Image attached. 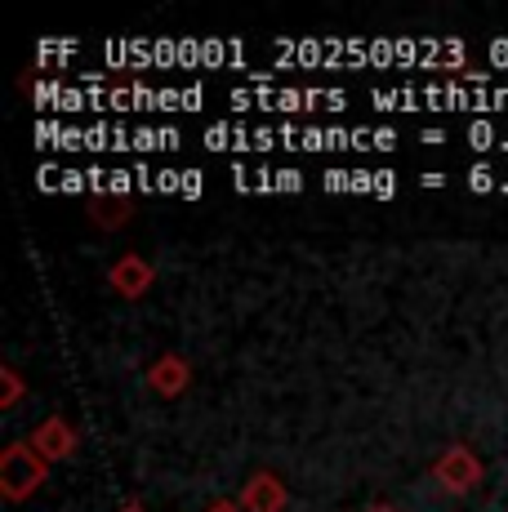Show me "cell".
Returning <instances> with one entry per match:
<instances>
[{"mask_svg":"<svg viewBox=\"0 0 508 512\" xmlns=\"http://www.w3.org/2000/svg\"><path fill=\"white\" fill-rule=\"evenodd\" d=\"M32 446H36V455L41 459H67L72 455V446H76V437H72V428H67L63 419H45L41 428H36Z\"/></svg>","mask_w":508,"mask_h":512,"instance_id":"5","label":"cell"},{"mask_svg":"<svg viewBox=\"0 0 508 512\" xmlns=\"http://www.w3.org/2000/svg\"><path fill=\"white\" fill-rule=\"evenodd\" d=\"M179 183H183L179 170H161V174H156V192H179Z\"/></svg>","mask_w":508,"mask_h":512,"instance_id":"11","label":"cell"},{"mask_svg":"<svg viewBox=\"0 0 508 512\" xmlns=\"http://www.w3.org/2000/svg\"><path fill=\"white\" fill-rule=\"evenodd\" d=\"M433 477L442 481V486L451 490V495H464L468 486H477V477H482V464H477V459H473V450L455 446V450H446V455L437 459Z\"/></svg>","mask_w":508,"mask_h":512,"instance_id":"2","label":"cell"},{"mask_svg":"<svg viewBox=\"0 0 508 512\" xmlns=\"http://www.w3.org/2000/svg\"><path fill=\"white\" fill-rule=\"evenodd\" d=\"M246 508L250 512H281L286 508V486H281L272 472H259V477H250L246 481Z\"/></svg>","mask_w":508,"mask_h":512,"instance_id":"4","label":"cell"},{"mask_svg":"<svg viewBox=\"0 0 508 512\" xmlns=\"http://www.w3.org/2000/svg\"><path fill=\"white\" fill-rule=\"evenodd\" d=\"M419 183H424V187H442V183H446V174H437V170H433V174H424Z\"/></svg>","mask_w":508,"mask_h":512,"instance_id":"19","label":"cell"},{"mask_svg":"<svg viewBox=\"0 0 508 512\" xmlns=\"http://www.w3.org/2000/svg\"><path fill=\"white\" fill-rule=\"evenodd\" d=\"M197 103H201V90L192 85V90H183V112H197Z\"/></svg>","mask_w":508,"mask_h":512,"instance_id":"17","label":"cell"},{"mask_svg":"<svg viewBox=\"0 0 508 512\" xmlns=\"http://www.w3.org/2000/svg\"><path fill=\"white\" fill-rule=\"evenodd\" d=\"M468 143H473L477 152L495 147V125H491V121H473V125H468Z\"/></svg>","mask_w":508,"mask_h":512,"instance_id":"7","label":"cell"},{"mask_svg":"<svg viewBox=\"0 0 508 512\" xmlns=\"http://www.w3.org/2000/svg\"><path fill=\"white\" fill-rule=\"evenodd\" d=\"M45 459L36 455V446H27V441H14V446L0 455V490H5V499H27L36 486L45 481Z\"/></svg>","mask_w":508,"mask_h":512,"instance_id":"1","label":"cell"},{"mask_svg":"<svg viewBox=\"0 0 508 512\" xmlns=\"http://www.w3.org/2000/svg\"><path fill=\"white\" fill-rule=\"evenodd\" d=\"M130 179H134V174H125V170H112V192H116V196H125V192H130Z\"/></svg>","mask_w":508,"mask_h":512,"instance_id":"15","label":"cell"},{"mask_svg":"<svg viewBox=\"0 0 508 512\" xmlns=\"http://www.w3.org/2000/svg\"><path fill=\"white\" fill-rule=\"evenodd\" d=\"M397 192V174L393 170H375V196H393Z\"/></svg>","mask_w":508,"mask_h":512,"instance_id":"10","label":"cell"},{"mask_svg":"<svg viewBox=\"0 0 508 512\" xmlns=\"http://www.w3.org/2000/svg\"><path fill=\"white\" fill-rule=\"evenodd\" d=\"M272 183H277V192H299V187H304V174L299 170H277L272 174Z\"/></svg>","mask_w":508,"mask_h":512,"instance_id":"9","label":"cell"},{"mask_svg":"<svg viewBox=\"0 0 508 512\" xmlns=\"http://www.w3.org/2000/svg\"><path fill=\"white\" fill-rule=\"evenodd\" d=\"M107 281H112L116 290L125 294V299H139V294L152 285V268L139 259V254H125V259H116V263H112V272H107Z\"/></svg>","mask_w":508,"mask_h":512,"instance_id":"3","label":"cell"},{"mask_svg":"<svg viewBox=\"0 0 508 512\" xmlns=\"http://www.w3.org/2000/svg\"><path fill=\"white\" fill-rule=\"evenodd\" d=\"M375 147H379V152H393V147H397V134H393V130H375Z\"/></svg>","mask_w":508,"mask_h":512,"instance_id":"16","label":"cell"},{"mask_svg":"<svg viewBox=\"0 0 508 512\" xmlns=\"http://www.w3.org/2000/svg\"><path fill=\"white\" fill-rule=\"evenodd\" d=\"M491 107H500V112H508V90H491Z\"/></svg>","mask_w":508,"mask_h":512,"instance_id":"18","label":"cell"},{"mask_svg":"<svg viewBox=\"0 0 508 512\" xmlns=\"http://www.w3.org/2000/svg\"><path fill=\"white\" fill-rule=\"evenodd\" d=\"M179 192H183V196H201V174H197V170H183Z\"/></svg>","mask_w":508,"mask_h":512,"instance_id":"14","label":"cell"},{"mask_svg":"<svg viewBox=\"0 0 508 512\" xmlns=\"http://www.w3.org/2000/svg\"><path fill=\"white\" fill-rule=\"evenodd\" d=\"M468 187H473V192H491V187H495V170H491V165H473V170H468Z\"/></svg>","mask_w":508,"mask_h":512,"instance_id":"8","label":"cell"},{"mask_svg":"<svg viewBox=\"0 0 508 512\" xmlns=\"http://www.w3.org/2000/svg\"><path fill=\"white\" fill-rule=\"evenodd\" d=\"M0 374H5V406H14V401H18V397H23V392H18V374H14V370H9V366H5V370H0Z\"/></svg>","mask_w":508,"mask_h":512,"instance_id":"13","label":"cell"},{"mask_svg":"<svg viewBox=\"0 0 508 512\" xmlns=\"http://www.w3.org/2000/svg\"><path fill=\"white\" fill-rule=\"evenodd\" d=\"M370 512H393V508H370Z\"/></svg>","mask_w":508,"mask_h":512,"instance_id":"20","label":"cell"},{"mask_svg":"<svg viewBox=\"0 0 508 512\" xmlns=\"http://www.w3.org/2000/svg\"><path fill=\"white\" fill-rule=\"evenodd\" d=\"M125 512H139V508H125Z\"/></svg>","mask_w":508,"mask_h":512,"instance_id":"21","label":"cell"},{"mask_svg":"<svg viewBox=\"0 0 508 512\" xmlns=\"http://www.w3.org/2000/svg\"><path fill=\"white\" fill-rule=\"evenodd\" d=\"M148 383L161 392V397H174V392L188 388V366H183L179 357H170V352H165V357L148 370Z\"/></svg>","mask_w":508,"mask_h":512,"instance_id":"6","label":"cell"},{"mask_svg":"<svg viewBox=\"0 0 508 512\" xmlns=\"http://www.w3.org/2000/svg\"><path fill=\"white\" fill-rule=\"evenodd\" d=\"M326 187H330V192H344V187H348V192H353V174H344V170H330V174H326Z\"/></svg>","mask_w":508,"mask_h":512,"instance_id":"12","label":"cell"}]
</instances>
